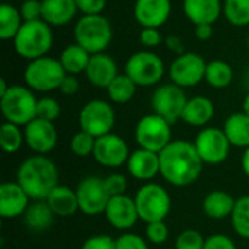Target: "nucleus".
<instances>
[{
	"label": "nucleus",
	"instance_id": "nucleus-9",
	"mask_svg": "<svg viewBox=\"0 0 249 249\" xmlns=\"http://www.w3.org/2000/svg\"><path fill=\"white\" fill-rule=\"evenodd\" d=\"M125 74L142 88L158 85L165 74L163 60L152 51L134 53L125 63Z\"/></svg>",
	"mask_w": 249,
	"mask_h": 249
},
{
	"label": "nucleus",
	"instance_id": "nucleus-1",
	"mask_svg": "<svg viewBox=\"0 0 249 249\" xmlns=\"http://www.w3.org/2000/svg\"><path fill=\"white\" fill-rule=\"evenodd\" d=\"M160 175L174 187H188L194 184L201 172V160L194 143L187 140H172L160 153Z\"/></svg>",
	"mask_w": 249,
	"mask_h": 249
},
{
	"label": "nucleus",
	"instance_id": "nucleus-32",
	"mask_svg": "<svg viewBox=\"0 0 249 249\" xmlns=\"http://www.w3.org/2000/svg\"><path fill=\"white\" fill-rule=\"evenodd\" d=\"M107 90H108V96H109V99L112 102H115V104H127L136 95L137 85L124 73V74H118L111 82V85L107 88Z\"/></svg>",
	"mask_w": 249,
	"mask_h": 249
},
{
	"label": "nucleus",
	"instance_id": "nucleus-33",
	"mask_svg": "<svg viewBox=\"0 0 249 249\" xmlns=\"http://www.w3.org/2000/svg\"><path fill=\"white\" fill-rule=\"evenodd\" d=\"M223 15L233 26L249 25V0H225Z\"/></svg>",
	"mask_w": 249,
	"mask_h": 249
},
{
	"label": "nucleus",
	"instance_id": "nucleus-16",
	"mask_svg": "<svg viewBox=\"0 0 249 249\" xmlns=\"http://www.w3.org/2000/svg\"><path fill=\"white\" fill-rule=\"evenodd\" d=\"M25 144L35 155H48L58 143V133L53 121L34 118L25 125Z\"/></svg>",
	"mask_w": 249,
	"mask_h": 249
},
{
	"label": "nucleus",
	"instance_id": "nucleus-52",
	"mask_svg": "<svg viewBox=\"0 0 249 249\" xmlns=\"http://www.w3.org/2000/svg\"><path fill=\"white\" fill-rule=\"evenodd\" d=\"M242 111L247 114L249 117V93L245 96V99H244V104H242Z\"/></svg>",
	"mask_w": 249,
	"mask_h": 249
},
{
	"label": "nucleus",
	"instance_id": "nucleus-3",
	"mask_svg": "<svg viewBox=\"0 0 249 249\" xmlns=\"http://www.w3.org/2000/svg\"><path fill=\"white\" fill-rule=\"evenodd\" d=\"M13 45L15 51L29 61L45 57L53 47L51 26L42 19L23 22L22 28L13 38Z\"/></svg>",
	"mask_w": 249,
	"mask_h": 249
},
{
	"label": "nucleus",
	"instance_id": "nucleus-17",
	"mask_svg": "<svg viewBox=\"0 0 249 249\" xmlns=\"http://www.w3.org/2000/svg\"><path fill=\"white\" fill-rule=\"evenodd\" d=\"M104 214L108 223L117 231H128L140 220L134 197H128L127 194L111 197Z\"/></svg>",
	"mask_w": 249,
	"mask_h": 249
},
{
	"label": "nucleus",
	"instance_id": "nucleus-39",
	"mask_svg": "<svg viewBox=\"0 0 249 249\" xmlns=\"http://www.w3.org/2000/svg\"><path fill=\"white\" fill-rule=\"evenodd\" d=\"M146 239L153 245H162L169 239V228L165 223V220L160 222H152L146 225L144 231Z\"/></svg>",
	"mask_w": 249,
	"mask_h": 249
},
{
	"label": "nucleus",
	"instance_id": "nucleus-11",
	"mask_svg": "<svg viewBox=\"0 0 249 249\" xmlns=\"http://www.w3.org/2000/svg\"><path fill=\"white\" fill-rule=\"evenodd\" d=\"M187 102H188V98L184 89L174 83H166V85L159 86L153 92L152 101H150L153 112L160 115L171 124L181 120Z\"/></svg>",
	"mask_w": 249,
	"mask_h": 249
},
{
	"label": "nucleus",
	"instance_id": "nucleus-36",
	"mask_svg": "<svg viewBox=\"0 0 249 249\" xmlns=\"http://www.w3.org/2000/svg\"><path fill=\"white\" fill-rule=\"evenodd\" d=\"M95 143H96V139L93 136H90L89 133L80 130V131H77L71 137L70 149H71V152L76 156H79V158H88V156L93 155Z\"/></svg>",
	"mask_w": 249,
	"mask_h": 249
},
{
	"label": "nucleus",
	"instance_id": "nucleus-28",
	"mask_svg": "<svg viewBox=\"0 0 249 249\" xmlns=\"http://www.w3.org/2000/svg\"><path fill=\"white\" fill-rule=\"evenodd\" d=\"M92 54L89 51H86L83 47H80L79 44H70L67 45L61 54H60V63L63 66V69L66 70L67 74H79L82 71H86V67L89 64Z\"/></svg>",
	"mask_w": 249,
	"mask_h": 249
},
{
	"label": "nucleus",
	"instance_id": "nucleus-46",
	"mask_svg": "<svg viewBox=\"0 0 249 249\" xmlns=\"http://www.w3.org/2000/svg\"><path fill=\"white\" fill-rule=\"evenodd\" d=\"M140 42L147 48H155L162 44V35L156 28H143L140 32Z\"/></svg>",
	"mask_w": 249,
	"mask_h": 249
},
{
	"label": "nucleus",
	"instance_id": "nucleus-53",
	"mask_svg": "<svg viewBox=\"0 0 249 249\" xmlns=\"http://www.w3.org/2000/svg\"><path fill=\"white\" fill-rule=\"evenodd\" d=\"M248 47H249V34H248Z\"/></svg>",
	"mask_w": 249,
	"mask_h": 249
},
{
	"label": "nucleus",
	"instance_id": "nucleus-27",
	"mask_svg": "<svg viewBox=\"0 0 249 249\" xmlns=\"http://www.w3.org/2000/svg\"><path fill=\"white\" fill-rule=\"evenodd\" d=\"M223 131L233 147H249V117L244 111L231 114L225 121Z\"/></svg>",
	"mask_w": 249,
	"mask_h": 249
},
{
	"label": "nucleus",
	"instance_id": "nucleus-45",
	"mask_svg": "<svg viewBox=\"0 0 249 249\" xmlns=\"http://www.w3.org/2000/svg\"><path fill=\"white\" fill-rule=\"evenodd\" d=\"M76 6L83 15H102L107 0H76Z\"/></svg>",
	"mask_w": 249,
	"mask_h": 249
},
{
	"label": "nucleus",
	"instance_id": "nucleus-20",
	"mask_svg": "<svg viewBox=\"0 0 249 249\" xmlns=\"http://www.w3.org/2000/svg\"><path fill=\"white\" fill-rule=\"evenodd\" d=\"M127 171L133 178L140 181H149L155 178L158 174H160L159 153L139 147L137 150L131 152L127 160Z\"/></svg>",
	"mask_w": 249,
	"mask_h": 249
},
{
	"label": "nucleus",
	"instance_id": "nucleus-21",
	"mask_svg": "<svg viewBox=\"0 0 249 249\" xmlns=\"http://www.w3.org/2000/svg\"><path fill=\"white\" fill-rule=\"evenodd\" d=\"M85 74L93 86L107 89L118 76V67L111 55L105 53L92 54Z\"/></svg>",
	"mask_w": 249,
	"mask_h": 249
},
{
	"label": "nucleus",
	"instance_id": "nucleus-38",
	"mask_svg": "<svg viewBox=\"0 0 249 249\" xmlns=\"http://www.w3.org/2000/svg\"><path fill=\"white\" fill-rule=\"evenodd\" d=\"M206 238L196 229L181 232L175 241V249H204Z\"/></svg>",
	"mask_w": 249,
	"mask_h": 249
},
{
	"label": "nucleus",
	"instance_id": "nucleus-51",
	"mask_svg": "<svg viewBox=\"0 0 249 249\" xmlns=\"http://www.w3.org/2000/svg\"><path fill=\"white\" fill-rule=\"evenodd\" d=\"M9 88H10V86H7L6 80H4V79H0V98L9 90Z\"/></svg>",
	"mask_w": 249,
	"mask_h": 249
},
{
	"label": "nucleus",
	"instance_id": "nucleus-49",
	"mask_svg": "<svg viewBox=\"0 0 249 249\" xmlns=\"http://www.w3.org/2000/svg\"><path fill=\"white\" fill-rule=\"evenodd\" d=\"M212 35H213V25L204 23V25H197V26H196V36H197L198 39L207 41V39L212 38Z\"/></svg>",
	"mask_w": 249,
	"mask_h": 249
},
{
	"label": "nucleus",
	"instance_id": "nucleus-44",
	"mask_svg": "<svg viewBox=\"0 0 249 249\" xmlns=\"http://www.w3.org/2000/svg\"><path fill=\"white\" fill-rule=\"evenodd\" d=\"M204 249H236V244L228 235L216 233L206 238Z\"/></svg>",
	"mask_w": 249,
	"mask_h": 249
},
{
	"label": "nucleus",
	"instance_id": "nucleus-35",
	"mask_svg": "<svg viewBox=\"0 0 249 249\" xmlns=\"http://www.w3.org/2000/svg\"><path fill=\"white\" fill-rule=\"evenodd\" d=\"M25 142V134L20 131V127L12 123H3L0 128V144L6 153L18 152Z\"/></svg>",
	"mask_w": 249,
	"mask_h": 249
},
{
	"label": "nucleus",
	"instance_id": "nucleus-6",
	"mask_svg": "<svg viewBox=\"0 0 249 249\" xmlns=\"http://www.w3.org/2000/svg\"><path fill=\"white\" fill-rule=\"evenodd\" d=\"M139 219L146 225L152 222H160L168 217L172 207L169 193L159 184L147 182L142 185L134 196Z\"/></svg>",
	"mask_w": 249,
	"mask_h": 249
},
{
	"label": "nucleus",
	"instance_id": "nucleus-29",
	"mask_svg": "<svg viewBox=\"0 0 249 249\" xmlns=\"http://www.w3.org/2000/svg\"><path fill=\"white\" fill-rule=\"evenodd\" d=\"M23 217H25L26 226L31 231L42 232L51 226V223L54 220V213L45 200H38V201H34L29 204Z\"/></svg>",
	"mask_w": 249,
	"mask_h": 249
},
{
	"label": "nucleus",
	"instance_id": "nucleus-18",
	"mask_svg": "<svg viewBox=\"0 0 249 249\" xmlns=\"http://www.w3.org/2000/svg\"><path fill=\"white\" fill-rule=\"evenodd\" d=\"M31 197L18 182H3L0 185V217L12 220L25 214Z\"/></svg>",
	"mask_w": 249,
	"mask_h": 249
},
{
	"label": "nucleus",
	"instance_id": "nucleus-4",
	"mask_svg": "<svg viewBox=\"0 0 249 249\" xmlns=\"http://www.w3.org/2000/svg\"><path fill=\"white\" fill-rule=\"evenodd\" d=\"M74 39L90 54L104 53L112 41V26L102 15H83L76 22Z\"/></svg>",
	"mask_w": 249,
	"mask_h": 249
},
{
	"label": "nucleus",
	"instance_id": "nucleus-47",
	"mask_svg": "<svg viewBox=\"0 0 249 249\" xmlns=\"http://www.w3.org/2000/svg\"><path fill=\"white\" fill-rule=\"evenodd\" d=\"M80 89V83H79V79L74 76V74H66L61 86H60V90L63 95H76Z\"/></svg>",
	"mask_w": 249,
	"mask_h": 249
},
{
	"label": "nucleus",
	"instance_id": "nucleus-24",
	"mask_svg": "<svg viewBox=\"0 0 249 249\" xmlns=\"http://www.w3.org/2000/svg\"><path fill=\"white\" fill-rule=\"evenodd\" d=\"M42 20L50 26H64L76 16V0H41Z\"/></svg>",
	"mask_w": 249,
	"mask_h": 249
},
{
	"label": "nucleus",
	"instance_id": "nucleus-40",
	"mask_svg": "<svg viewBox=\"0 0 249 249\" xmlns=\"http://www.w3.org/2000/svg\"><path fill=\"white\" fill-rule=\"evenodd\" d=\"M105 188L109 194V197H117V196H124L128 188V179L124 174L120 172H112L104 178Z\"/></svg>",
	"mask_w": 249,
	"mask_h": 249
},
{
	"label": "nucleus",
	"instance_id": "nucleus-2",
	"mask_svg": "<svg viewBox=\"0 0 249 249\" xmlns=\"http://www.w3.org/2000/svg\"><path fill=\"white\" fill-rule=\"evenodd\" d=\"M58 168L47 155L26 158L16 172V182L34 201L47 200L50 193L58 185Z\"/></svg>",
	"mask_w": 249,
	"mask_h": 249
},
{
	"label": "nucleus",
	"instance_id": "nucleus-13",
	"mask_svg": "<svg viewBox=\"0 0 249 249\" xmlns=\"http://www.w3.org/2000/svg\"><path fill=\"white\" fill-rule=\"evenodd\" d=\"M194 146L201 160L207 165H219L225 162L232 147L223 128H217V127L203 128L197 134Z\"/></svg>",
	"mask_w": 249,
	"mask_h": 249
},
{
	"label": "nucleus",
	"instance_id": "nucleus-7",
	"mask_svg": "<svg viewBox=\"0 0 249 249\" xmlns=\"http://www.w3.org/2000/svg\"><path fill=\"white\" fill-rule=\"evenodd\" d=\"M66 74L60 60L45 55L29 61L23 77L29 89L35 92H51L60 89Z\"/></svg>",
	"mask_w": 249,
	"mask_h": 249
},
{
	"label": "nucleus",
	"instance_id": "nucleus-5",
	"mask_svg": "<svg viewBox=\"0 0 249 249\" xmlns=\"http://www.w3.org/2000/svg\"><path fill=\"white\" fill-rule=\"evenodd\" d=\"M36 104L32 89L25 86H10L9 90L0 98V108L4 120L16 125H26L36 118Z\"/></svg>",
	"mask_w": 249,
	"mask_h": 249
},
{
	"label": "nucleus",
	"instance_id": "nucleus-23",
	"mask_svg": "<svg viewBox=\"0 0 249 249\" xmlns=\"http://www.w3.org/2000/svg\"><path fill=\"white\" fill-rule=\"evenodd\" d=\"M53 210L54 216L58 217H71L74 216L79 210V201H77V194L76 190L58 184L47 197L45 200Z\"/></svg>",
	"mask_w": 249,
	"mask_h": 249
},
{
	"label": "nucleus",
	"instance_id": "nucleus-34",
	"mask_svg": "<svg viewBox=\"0 0 249 249\" xmlns=\"http://www.w3.org/2000/svg\"><path fill=\"white\" fill-rule=\"evenodd\" d=\"M231 219L236 235L249 241V196L236 198Z\"/></svg>",
	"mask_w": 249,
	"mask_h": 249
},
{
	"label": "nucleus",
	"instance_id": "nucleus-12",
	"mask_svg": "<svg viewBox=\"0 0 249 249\" xmlns=\"http://www.w3.org/2000/svg\"><path fill=\"white\" fill-rule=\"evenodd\" d=\"M79 210L86 216H99L105 213L109 201V194L105 188L104 178L101 177H86L76 188Z\"/></svg>",
	"mask_w": 249,
	"mask_h": 249
},
{
	"label": "nucleus",
	"instance_id": "nucleus-43",
	"mask_svg": "<svg viewBox=\"0 0 249 249\" xmlns=\"http://www.w3.org/2000/svg\"><path fill=\"white\" fill-rule=\"evenodd\" d=\"M80 249H117L115 248V239L108 235H93L89 236Z\"/></svg>",
	"mask_w": 249,
	"mask_h": 249
},
{
	"label": "nucleus",
	"instance_id": "nucleus-10",
	"mask_svg": "<svg viewBox=\"0 0 249 249\" xmlns=\"http://www.w3.org/2000/svg\"><path fill=\"white\" fill-rule=\"evenodd\" d=\"M80 130L89 133L95 139L112 133L115 125V111L104 99H92L83 105L79 112Z\"/></svg>",
	"mask_w": 249,
	"mask_h": 249
},
{
	"label": "nucleus",
	"instance_id": "nucleus-26",
	"mask_svg": "<svg viewBox=\"0 0 249 249\" xmlns=\"http://www.w3.org/2000/svg\"><path fill=\"white\" fill-rule=\"evenodd\" d=\"M214 117V104L207 96H193L188 99L181 120L193 127H203Z\"/></svg>",
	"mask_w": 249,
	"mask_h": 249
},
{
	"label": "nucleus",
	"instance_id": "nucleus-8",
	"mask_svg": "<svg viewBox=\"0 0 249 249\" xmlns=\"http://www.w3.org/2000/svg\"><path fill=\"white\" fill-rule=\"evenodd\" d=\"M139 147L160 153L172 142L171 123L158 114H147L139 120L134 130Z\"/></svg>",
	"mask_w": 249,
	"mask_h": 249
},
{
	"label": "nucleus",
	"instance_id": "nucleus-15",
	"mask_svg": "<svg viewBox=\"0 0 249 249\" xmlns=\"http://www.w3.org/2000/svg\"><path fill=\"white\" fill-rule=\"evenodd\" d=\"M131 152L127 142L118 134L109 133L96 139L93 158L95 160L105 168H120L127 165Z\"/></svg>",
	"mask_w": 249,
	"mask_h": 249
},
{
	"label": "nucleus",
	"instance_id": "nucleus-22",
	"mask_svg": "<svg viewBox=\"0 0 249 249\" xmlns=\"http://www.w3.org/2000/svg\"><path fill=\"white\" fill-rule=\"evenodd\" d=\"M185 16L197 25H213L222 15L220 0H184Z\"/></svg>",
	"mask_w": 249,
	"mask_h": 249
},
{
	"label": "nucleus",
	"instance_id": "nucleus-48",
	"mask_svg": "<svg viewBox=\"0 0 249 249\" xmlns=\"http://www.w3.org/2000/svg\"><path fill=\"white\" fill-rule=\"evenodd\" d=\"M165 44H166V47H168L172 53H175L177 55H181V54L185 53L184 42L181 41V38H179L178 35H169V36H166V38H165Z\"/></svg>",
	"mask_w": 249,
	"mask_h": 249
},
{
	"label": "nucleus",
	"instance_id": "nucleus-25",
	"mask_svg": "<svg viewBox=\"0 0 249 249\" xmlns=\"http://www.w3.org/2000/svg\"><path fill=\"white\" fill-rule=\"evenodd\" d=\"M236 204V198L231 196L228 191L214 190L209 193L203 200V212L209 219L223 220L232 216Z\"/></svg>",
	"mask_w": 249,
	"mask_h": 249
},
{
	"label": "nucleus",
	"instance_id": "nucleus-19",
	"mask_svg": "<svg viewBox=\"0 0 249 249\" xmlns=\"http://www.w3.org/2000/svg\"><path fill=\"white\" fill-rule=\"evenodd\" d=\"M171 15V0H136L134 18L143 28L159 29Z\"/></svg>",
	"mask_w": 249,
	"mask_h": 249
},
{
	"label": "nucleus",
	"instance_id": "nucleus-14",
	"mask_svg": "<svg viewBox=\"0 0 249 249\" xmlns=\"http://www.w3.org/2000/svg\"><path fill=\"white\" fill-rule=\"evenodd\" d=\"M207 63L200 54L184 53L169 66V77L174 85L185 89L197 86L206 77Z\"/></svg>",
	"mask_w": 249,
	"mask_h": 249
},
{
	"label": "nucleus",
	"instance_id": "nucleus-37",
	"mask_svg": "<svg viewBox=\"0 0 249 249\" xmlns=\"http://www.w3.org/2000/svg\"><path fill=\"white\" fill-rule=\"evenodd\" d=\"M61 112V107L57 102V99L51 98V96H42L38 99L36 104V117L47 120V121H55L60 117Z\"/></svg>",
	"mask_w": 249,
	"mask_h": 249
},
{
	"label": "nucleus",
	"instance_id": "nucleus-42",
	"mask_svg": "<svg viewBox=\"0 0 249 249\" xmlns=\"http://www.w3.org/2000/svg\"><path fill=\"white\" fill-rule=\"evenodd\" d=\"M20 15L23 22H32L42 19V1L39 0H25L20 7Z\"/></svg>",
	"mask_w": 249,
	"mask_h": 249
},
{
	"label": "nucleus",
	"instance_id": "nucleus-50",
	"mask_svg": "<svg viewBox=\"0 0 249 249\" xmlns=\"http://www.w3.org/2000/svg\"><path fill=\"white\" fill-rule=\"evenodd\" d=\"M241 166H242L244 174L249 178V147L244 149V155L241 158Z\"/></svg>",
	"mask_w": 249,
	"mask_h": 249
},
{
	"label": "nucleus",
	"instance_id": "nucleus-41",
	"mask_svg": "<svg viewBox=\"0 0 249 249\" xmlns=\"http://www.w3.org/2000/svg\"><path fill=\"white\" fill-rule=\"evenodd\" d=\"M149 241L142 238L137 233H123L115 239V248L117 249H149Z\"/></svg>",
	"mask_w": 249,
	"mask_h": 249
},
{
	"label": "nucleus",
	"instance_id": "nucleus-31",
	"mask_svg": "<svg viewBox=\"0 0 249 249\" xmlns=\"http://www.w3.org/2000/svg\"><path fill=\"white\" fill-rule=\"evenodd\" d=\"M204 80L214 89H225L233 80V69L223 60H213L207 63Z\"/></svg>",
	"mask_w": 249,
	"mask_h": 249
},
{
	"label": "nucleus",
	"instance_id": "nucleus-30",
	"mask_svg": "<svg viewBox=\"0 0 249 249\" xmlns=\"http://www.w3.org/2000/svg\"><path fill=\"white\" fill-rule=\"evenodd\" d=\"M22 25H23V19L20 10L9 3H3L0 6V39L13 41Z\"/></svg>",
	"mask_w": 249,
	"mask_h": 249
}]
</instances>
